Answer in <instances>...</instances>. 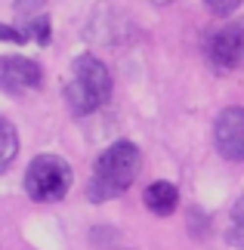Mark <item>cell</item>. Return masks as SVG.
I'll return each instance as SVG.
<instances>
[{"label":"cell","mask_w":244,"mask_h":250,"mask_svg":"<svg viewBox=\"0 0 244 250\" xmlns=\"http://www.w3.org/2000/svg\"><path fill=\"white\" fill-rule=\"evenodd\" d=\"M139 164H142V155L133 142L121 139V142H114V146H109L99 155L93 176L87 182V198H90L93 204H102V201H109V198L124 195V191L133 186V179L139 176Z\"/></svg>","instance_id":"obj_1"},{"label":"cell","mask_w":244,"mask_h":250,"mask_svg":"<svg viewBox=\"0 0 244 250\" xmlns=\"http://www.w3.org/2000/svg\"><path fill=\"white\" fill-rule=\"evenodd\" d=\"M111 96V78L109 68L96 59V56H81L74 59V71L71 81L65 86V102L77 118L84 114H93L96 108H102Z\"/></svg>","instance_id":"obj_2"},{"label":"cell","mask_w":244,"mask_h":250,"mask_svg":"<svg viewBox=\"0 0 244 250\" xmlns=\"http://www.w3.org/2000/svg\"><path fill=\"white\" fill-rule=\"evenodd\" d=\"M71 188V167L59 155H41L28 164L25 191L34 201H62Z\"/></svg>","instance_id":"obj_3"},{"label":"cell","mask_w":244,"mask_h":250,"mask_svg":"<svg viewBox=\"0 0 244 250\" xmlns=\"http://www.w3.org/2000/svg\"><path fill=\"white\" fill-rule=\"evenodd\" d=\"M207 56H210L213 68H220V71L244 68V22L222 25L220 31L210 37Z\"/></svg>","instance_id":"obj_4"},{"label":"cell","mask_w":244,"mask_h":250,"mask_svg":"<svg viewBox=\"0 0 244 250\" xmlns=\"http://www.w3.org/2000/svg\"><path fill=\"white\" fill-rule=\"evenodd\" d=\"M44 81V71L34 59L25 56H0V90L9 96H22L28 90H37Z\"/></svg>","instance_id":"obj_5"},{"label":"cell","mask_w":244,"mask_h":250,"mask_svg":"<svg viewBox=\"0 0 244 250\" xmlns=\"http://www.w3.org/2000/svg\"><path fill=\"white\" fill-rule=\"evenodd\" d=\"M213 139H217V151L226 161H244V108L232 105V108L220 111Z\"/></svg>","instance_id":"obj_6"},{"label":"cell","mask_w":244,"mask_h":250,"mask_svg":"<svg viewBox=\"0 0 244 250\" xmlns=\"http://www.w3.org/2000/svg\"><path fill=\"white\" fill-rule=\"evenodd\" d=\"M177 204H179V191H177L173 182L158 179L145 188V207H149L155 216H170L173 210H177Z\"/></svg>","instance_id":"obj_7"},{"label":"cell","mask_w":244,"mask_h":250,"mask_svg":"<svg viewBox=\"0 0 244 250\" xmlns=\"http://www.w3.org/2000/svg\"><path fill=\"white\" fill-rule=\"evenodd\" d=\"M19 155V133L9 121L0 118V170H6Z\"/></svg>","instance_id":"obj_8"},{"label":"cell","mask_w":244,"mask_h":250,"mask_svg":"<svg viewBox=\"0 0 244 250\" xmlns=\"http://www.w3.org/2000/svg\"><path fill=\"white\" fill-rule=\"evenodd\" d=\"M25 31H28V37H34L37 43H50V19H46V16L28 19Z\"/></svg>","instance_id":"obj_9"},{"label":"cell","mask_w":244,"mask_h":250,"mask_svg":"<svg viewBox=\"0 0 244 250\" xmlns=\"http://www.w3.org/2000/svg\"><path fill=\"white\" fill-rule=\"evenodd\" d=\"M0 41H6V43H28L31 37H28V31H19V28L0 22Z\"/></svg>","instance_id":"obj_10"},{"label":"cell","mask_w":244,"mask_h":250,"mask_svg":"<svg viewBox=\"0 0 244 250\" xmlns=\"http://www.w3.org/2000/svg\"><path fill=\"white\" fill-rule=\"evenodd\" d=\"M46 3L44 0H16V16L22 19H34V13H41Z\"/></svg>","instance_id":"obj_11"},{"label":"cell","mask_w":244,"mask_h":250,"mask_svg":"<svg viewBox=\"0 0 244 250\" xmlns=\"http://www.w3.org/2000/svg\"><path fill=\"white\" fill-rule=\"evenodd\" d=\"M204 3H207V9H210L213 16H229V13H235V9H238L241 0H204Z\"/></svg>","instance_id":"obj_12"},{"label":"cell","mask_w":244,"mask_h":250,"mask_svg":"<svg viewBox=\"0 0 244 250\" xmlns=\"http://www.w3.org/2000/svg\"><path fill=\"white\" fill-rule=\"evenodd\" d=\"M204 226H207V216H204L201 210L192 207V210H189V229H192V235L201 238V235H204Z\"/></svg>","instance_id":"obj_13"},{"label":"cell","mask_w":244,"mask_h":250,"mask_svg":"<svg viewBox=\"0 0 244 250\" xmlns=\"http://www.w3.org/2000/svg\"><path fill=\"white\" fill-rule=\"evenodd\" d=\"M226 241H229L232 247H244V229H241V226L229 229V232H226Z\"/></svg>","instance_id":"obj_14"},{"label":"cell","mask_w":244,"mask_h":250,"mask_svg":"<svg viewBox=\"0 0 244 250\" xmlns=\"http://www.w3.org/2000/svg\"><path fill=\"white\" fill-rule=\"evenodd\" d=\"M232 219H235V226H241L244 229V195L232 204Z\"/></svg>","instance_id":"obj_15"},{"label":"cell","mask_w":244,"mask_h":250,"mask_svg":"<svg viewBox=\"0 0 244 250\" xmlns=\"http://www.w3.org/2000/svg\"><path fill=\"white\" fill-rule=\"evenodd\" d=\"M152 3H158V6H167V3H173V0H152Z\"/></svg>","instance_id":"obj_16"},{"label":"cell","mask_w":244,"mask_h":250,"mask_svg":"<svg viewBox=\"0 0 244 250\" xmlns=\"http://www.w3.org/2000/svg\"><path fill=\"white\" fill-rule=\"evenodd\" d=\"M241 22H244V19H241Z\"/></svg>","instance_id":"obj_17"}]
</instances>
